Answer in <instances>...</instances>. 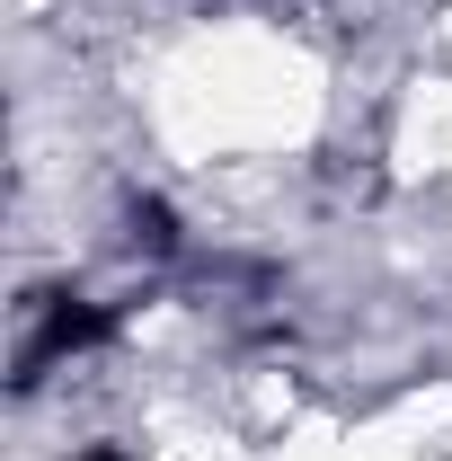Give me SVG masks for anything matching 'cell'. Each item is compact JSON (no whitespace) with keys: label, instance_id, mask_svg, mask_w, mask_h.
<instances>
[{"label":"cell","instance_id":"obj_2","mask_svg":"<svg viewBox=\"0 0 452 461\" xmlns=\"http://www.w3.org/2000/svg\"><path fill=\"white\" fill-rule=\"evenodd\" d=\"M124 222H133V249H142V258H169V249H177V213L160 204V195H133Z\"/></svg>","mask_w":452,"mask_h":461},{"label":"cell","instance_id":"obj_1","mask_svg":"<svg viewBox=\"0 0 452 461\" xmlns=\"http://www.w3.org/2000/svg\"><path fill=\"white\" fill-rule=\"evenodd\" d=\"M107 338H115L107 302H80V293H54V302H36V329L18 338V382H45L54 364H71V355H98Z\"/></svg>","mask_w":452,"mask_h":461},{"label":"cell","instance_id":"obj_3","mask_svg":"<svg viewBox=\"0 0 452 461\" xmlns=\"http://www.w3.org/2000/svg\"><path fill=\"white\" fill-rule=\"evenodd\" d=\"M80 461H124V453H80Z\"/></svg>","mask_w":452,"mask_h":461}]
</instances>
